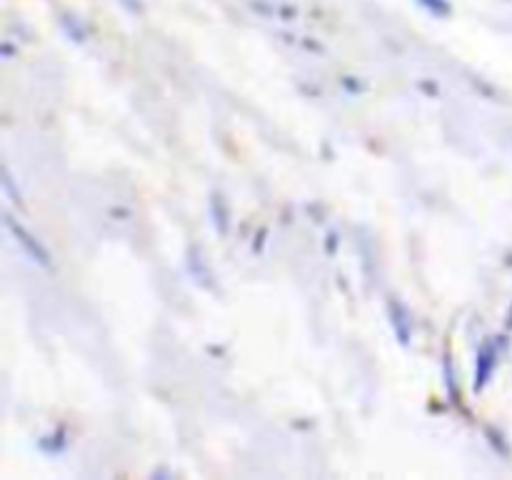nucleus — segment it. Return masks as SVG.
I'll use <instances>...</instances> for the list:
<instances>
[{
	"label": "nucleus",
	"instance_id": "1",
	"mask_svg": "<svg viewBox=\"0 0 512 480\" xmlns=\"http://www.w3.org/2000/svg\"><path fill=\"white\" fill-rule=\"evenodd\" d=\"M8 228L13 230V235H15V238H18V243L23 245L25 253H28L30 258L35 260V263H40V265H45V268H48V265H50V255H48V250H45L43 245H40V240H35L33 235H30L28 230L23 228V225L15 223L13 218H8Z\"/></svg>",
	"mask_w": 512,
	"mask_h": 480
},
{
	"label": "nucleus",
	"instance_id": "2",
	"mask_svg": "<svg viewBox=\"0 0 512 480\" xmlns=\"http://www.w3.org/2000/svg\"><path fill=\"white\" fill-rule=\"evenodd\" d=\"M490 370H493V353L485 348L483 355H478V375H475V390H480L485 383H488Z\"/></svg>",
	"mask_w": 512,
	"mask_h": 480
}]
</instances>
